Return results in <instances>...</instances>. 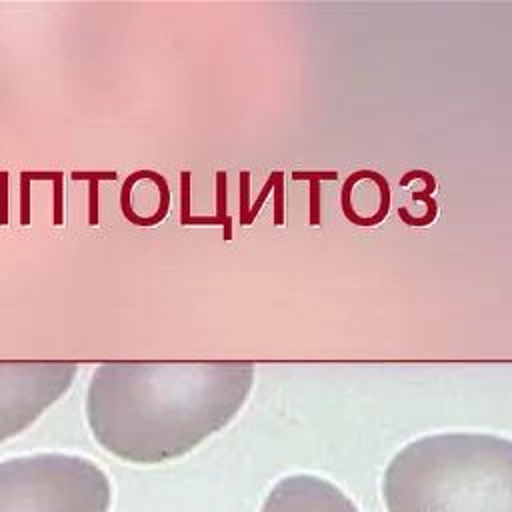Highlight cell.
<instances>
[{
  "label": "cell",
  "mask_w": 512,
  "mask_h": 512,
  "mask_svg": "<svg viewBox=\"0 0 512 512\" xmlns=\"http://www.w3.org/2000/svg\"><path fill=\"white\" fill-rule=\"evenodd\" d=\"M254 362H102L84 414L94 440L132 464L180 458L228 426L246 404Z\"/></svg>",
  "instance_id": "6da1fadb"
},
{
  "label": "cell",
  "mask_w": 512,
  "mask_h": 512,
  "mask_svg": "<svg viewBox=\"0 0 512 512\" xmlns=\"http://www.w3.org/2000/svg\"><path fill=\"white\" fill-rule=\"evenodd\" d=\"M388 512H512V440L444 432L412 440L382 476Z\"/></svg>",
  "instance_id": "7a4b0ae2"
},
{
  "label": "cell",
  "mask_w": 512,
  "mask_h": 512,
  "mask_svg": "<svg viewBox=\"0 0 512 512\" xmlns=\"http://www.w3.org/2000/svg\"><path fill=\"white\" fill-rule=\"evenodd\" d=\"M112 486L86 456L42 452L0 462V512H108Z\"/></svg>",
  "instance_id": "3957f363"
},
{
  "label": "cell",
  "mask_w": 512,
  "mask_h": 512,
  "mask_svg": "<svg viewBox=\"0 0 512 512\" xmlns=\"http://www.w3.org/2000/svg\"><path fill=\"white\" fill-rule=\"evenodd\" d=\"M76 362L0 360V442L18 436L54 406L78 376Z\"/></svg>",
  "instance_id": "277c9868"
},
{
  "label": "cell",
  "mask_w": 512,
  "mask_h": 512,
  "mask_svg": "<svg viewBox=\"0 0 512 512\" xmlns=\"http://www.w3.org/2000/svg\"><path fill=\"white\" fill-rule=\"evenodd\" d=\"M260 512H360L330 480L314 474H290L268 492Z\"/></svg>",
  "instance_id": "5b68a950"
},
{
  "label": "cell",
  "mask_w": 512,
  "mask_h": 512,
  "mask_svg": "<svg viewBox=\"0 0 512 512\" xmlns=\"http://www.w3.org/2000/svg\"><path fill=\"white\" fill-rule=\"evenodd\" d=\"M72 180H88V224L98 226L100 224V202H98V184L102 180H116L114 170H74Z\"/></svg>",
  "instance_id": "8992f818"
},
{
  "label": "cell",
  "mask_w": 512,
  "mask_h": 512,
  "mask_svg": "<svg viewBox=\"0 0 512 512\" xmlns=\"http://www.w3.org/2000/svg\"><path fill=\"white\" fill-rule=\"evenodd\" d=\"M30 180H50L54 184V224L60 226L64 222V174L62 172H44V170H28Z\"/></svg>",
  "instance_id": "52a82bcc"
},
{
  "label": "cell",
  "mask_w": 512,
  "mask_h": 512,
  "mask_svg": "<svg viewBox=\"0 0 512 512\" xmlns=\"http://www.w3.org/2000/svg\"><path fill=\"white\" fill-rule=\"evenodd\" d=\"M294 180H310L312 182V190H314V204H312V208H310V212L314 210V216H312V220H310V224H318V180L322 178V180H326V178H330V180H336L338 178V174L336 172H296L294 170ZM310 202H312V198H310Z\"/></svg>",
  "instance_id": "ba28073f"
},
{
  "label": "cell",
  "mask_w": 512,
  "mask_h": 512,
  "mask_svg": "<svg viewBox=\"0 0 512 512\" xmlns=\"http://www.w3.org/2000/svg\"><path fill=\"white\" fill-rule=\"evenodd\" d=\"M30 176H28V170H24L20 174V224L22 226H28L30 220H32V214H30Z\"/></svg>",
  "instance_id": "9c48e42d"
},
{
  "label": "cell",
  "mask_w": 512,
  "mask_h": 512,
  "mask_svg": "<svg viewBox=\"0 0 512 512\" xmlns=\"http://www.w3.org/2000/svg\"><path fill=\"white\" fill-rule=\"evenodd\" d=\"M8 224V176L0 184V226Z\"/></svg>",
  "instance_id": "30bf717a"
},
{
  "label": "cell",
  "mask_w": 512,
  "mask_h": 512,
  "mask_svg": "<svg viewBox=\"0 0 512 512\" xmlns=\"http://www.w3.org/2000/svg\"><path fill=\"white\" fill-rule=\"evenodd\" d=\"M6 176H8V172H4V170H2V172H0V184H2V180H4Z\"/></svg>",
  "instance_id": "8fae6325"
}]
</instances>
